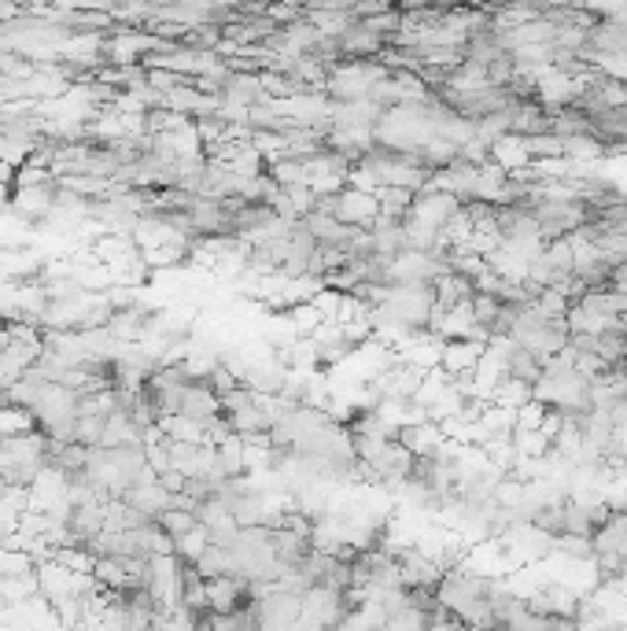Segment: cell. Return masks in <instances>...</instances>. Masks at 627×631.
<instances>
[{
  "mask_svg": "<svg viewBox=\"0 0 627 631\" xmlns=\"http://www.w3.org/2000/svg\"><path fill=\"white\" fill-rule=\"evenodd\" d=\"M484 340H476V336H454V340H443V359L440 366L451 377H458V373H473L476 370V362H480V355H484Z\"/></svg>",
  "mask_w": 627,
  "mask_h": 631,
  "instance_id": "1",
  "label": "cell"
},
{
  "mask_svg": "<svg viewBox=\"0 0 627 631\" xmlns=\"http://www.w3.org/2000/svg\"><path fill=\"white\" fill-rule=\"evenodd\" d=\"M34 428H37L34 410L23 403H12V399H0V439L34 433Z\"/></svg>",
  "mask_w": 627,
  "mask_h": 631,
  "instance_id": "2",
  "label": "cell"
},
{
  "mask_svg": "<svg viewBox=\"0 0 627 631\" xmlns=\"http://www.w3.org/2000/svg\"><path fill=\"white\" fill-rule=\"evenodd\" d=\"M207 546H210L207 524L199 521V524H193V529H188V532L177 535V540H174V554L182 557L185 565H196V562H199V554H204Z\"/></svg>",
  "mask_w": 627,
  "mask_h": 631,
  "instance_id": "3",
  "label": "cell"
},
{
  "mask_svg": "<svg viewBox=\"0 0 627 631\" xmlns=\"http://www.w3.org/2000/svg\"><path fill=\"white\" fill-rule=\"evenodd\" d=\"M12 344V329H8V322H0V351Z\"/></svg>",
  "mask_w": 627,
  "mask_h": 631,
  "instance_id": "4",
  "label": "cell"
}]
</instances>
